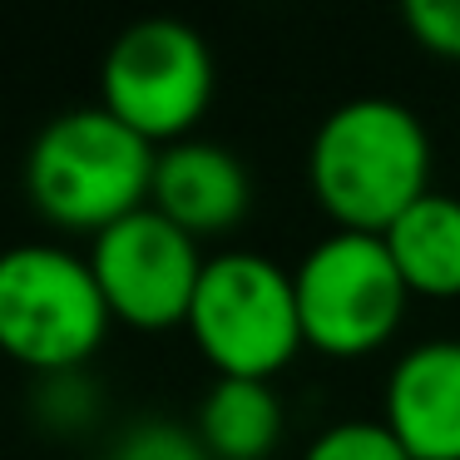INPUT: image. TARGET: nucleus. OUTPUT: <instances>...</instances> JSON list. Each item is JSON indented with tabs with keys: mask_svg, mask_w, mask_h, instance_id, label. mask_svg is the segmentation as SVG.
I'll use <instances>...</instances> for the list:
<instances>
[{
	"mask_svg": "<svg viewBox=\"0 0 460 460\" xmlns=\"http://www.w3.org/2000/svg\"><path fill=\"white\" fill-rule=\"evenodd\" d=\"M307 189L341 233H386L430 193V134L420 114L386 94H357L317 124Z\"/></svg>",
	"mask_w": 460,
	"mask_h": 460,
	"instance_id": "nucleus-1",
	"label": "nucleus"
},
{
	"mask_svg": "<svg viewBox=\"0 0 460 460\" xmlns=\"http://www.w3.org/2000/svg\"><path fill=\"white\" fill-rule=\"evenodd\" d=\"M154 159L159 149L104 104H80L35 134L25 154V193L45 223L94 238L110 223L149 208Z\"/></svg>",
	"mask_w": 460,
	"mask_h": 460,
	"instance_id": "nucleus-2",
	"label": "nucleus"
},
{
	"mask_svg": "<svg viewBox=\"0 0 460 460\" xmlns=\"http://www.w3.org/2000/svg\"><path fill=\"white\" fill-rule=\"evenodd\" d=\"M110 302L84 252L15 243L0 252V351L35 376L84 371L110 337Z\"/></svg>",
	"mask_w": 460,
	"mask_h": 460,
	"instance_id": "nucleus-3",
	"label": "nucleus"
},
{
	"mask_svg": "<svg viewBox=\"0 0 460 460\" xmlns=\"http://www.w3.org/2000/svg\"><path fill=\"white\" fill-rule=\"evenodd\" d=\"M183 327L218 376L272 381L307 347L292 272L248 248L213 252L203 262Z\"/></svg>",
	"mask_w": 460,
	"mask_h": 460,
	"instance_id": "nucleus-4",
	"label": "nucleus"
},
{
	"mask_svg": "<svg viewBox=\"0 0 460 460\" xmlns=\"http://www.w3.org/2000/svg\"><path fill=\"white\" fill-rule=\"evenodd\" d=\"M213 84L208 40L173 15L124 25L100 65V104L154 149L193 139L213 104Z\"/></svg>",
	"mask_w": 460,
	"mask_h": 460,
	"instance_id": "nucleus-5",
	"label": "nucleus"
},
{
	"mask_svg": "<svg viewBox=\"0 0 460 460\" xmlns=\"http://www.w3.org/2000/svg\"><path fill=\"white\" fill-rule=\"evenodd\" d=\"M292 288H297L307 347L341 361L386 347L411 302V288L391 262L386 238L341 228H332L302 252V262L292 268Z\"/></svg>",
	"mask_w": 460,
	"mask_h": 460,
	"instance_id": "nucleus-6",
	"label": "nucleus"
},
{
	"mask_svg": "<svg viewBox=\"0 0 460 460\" xmlns=\"http://www.w3.org/2000/svg\"><path fill=\"white\" fill-rule=\"evenodd\" d=\"M84 258L110 302V317L134 332L183 327L208 262L199 252V238H189L159 208H139L94 233Z\"/></svg>",
	"mask_w": 460,
	"mask_h": 460,
	"instance_id": "nucleus-7",
	"label": "nucleus"
},
{
	"mask_svg": "<svg viewBox=\"0 0 460 460\" xmlns=\"http://www.w3.org/2000/svg\"><path fill=\"white\" fill-rule=\"evenodd\" d=\"M381 420L411 460H460V337H430L386 371Z\"/></svg>",
	"mask_w": 460,
	"mask_h": 460,
	"instance_id": "nucleus-8",
	"label": "nucleus"
},
{
	"mask_svg": "<svg viewBox=\"0 0 460 460\" xmlns=\"http://www.w3.org/2000/svg\"><path fill=\"white\" fill-rule=\"evenodd\" d=\"M149 208H159L169 223H179L189 238H213L248 218L252 179L228 144L213 139H179L164 144L154 159Z\"/></svg>",
	"mask_w": 460,
	"mask_h": 460,
	"instance_id": "nucleus-9",
	"label": "nucleus"
},
{
	"mask_svg": "<svg viewBox=\"0 0 460 460\" xmlns=\"http://www.w3.org/2000/svg\"><path fill=\"white\" fill-rule=\"evenodd\" d=\"M381 238L411 297H460V193L430 189Z\"/></svg>",
	"mask_w": 460,
	"mask_h": 460,
	"instance_id": "nucleus-10",
	"label": "nucleus"
},
{
	"mask_svg": "<svg viewBox=\"0 0 460 460\" xmlns=\"http://www.w3.org/2000/svg\"><path fill=\"white\" fill-rule=\"evenodd\" d=\"M288 411L272 381L248 376H218L199 401V440L208 446L213 460H268L282 440Z\"/></svg>",
	"mask_w": 460,
	"mask_h": 460,
	"instance_id": "nucleus-11",
	"label": "nucleus"
},
{
	"mask_svg": "<svg viewBox=\"0 0 460 460\" xmlns=\"http://www.w3.org/2000/svg\"><path fill=\"white\" fill-rule=\"evenodd\" d=\"M302 460H411L406 446L391 436L386 420L371 416H351V420H332L307 440Z\"/></svg>",
	"mask_w": 460,
	"mask_h": 460,
	"instance_id": "nucleus-12",
	"label": "nucleus"
},
{
	"mask_svg": "<svg viewBox=\"0 0 460 460\" xmlns=\"http://www.w3.org/2000/svg\"><path fill=\"white\" fill-rule=\"evenodd\" d=\"M35 416L55 436H75L100 416V391L90 386L84 371H60V376H40L35 391Z\"/></svg>",
	"mask_w": 460,
	"mask_h": 460,
	"instance_id": "nucleus-13",
	"label": "nucleus"
},
{
	"mask_svg": "<svg viewBox=\"0 0 460 460\" xmlns=\"http://www.w3.org/2000/svg\"><path fill=\"white\" fill-rule=\"evenodd\" d=\"M110 460H213V456H208V446L199 440L193 426L149 416V420H134V426L114 440Z\"/></svg>",
	"mask_w": 460,
	"mask_h": 460,
	"instance_id": "nucleus-14",
	"label": "nucleus"
},
{
	"mask_svg": "<svg viewBox=\"0 0 460 460\" xmlns=\"http://www.w3.org/2000/svg\"><path fill=\"white\" fill-rule=\"evenodd\" d=\"M411 40L440 60H460V0H406L401 5Z\"/></svg>",
	"mask_w": 460,
	"mask_h": 460,
	"instance_id": "nucleus-15",
	"label": "nucleus"
}]
</instances>
